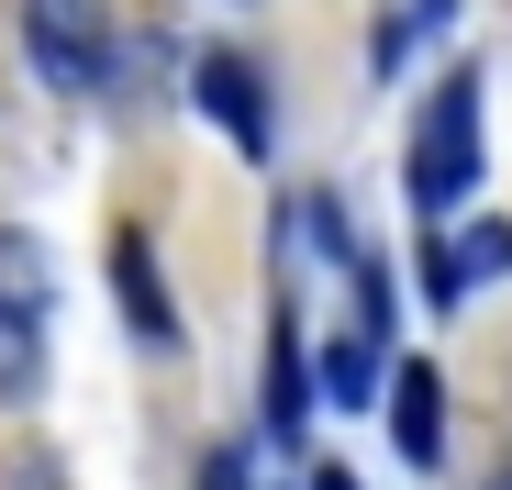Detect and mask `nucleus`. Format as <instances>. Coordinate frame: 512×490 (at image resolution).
I'll list each match as a JSON object with an SVG mask.
<instances>
[{
	"label": "nucleus",
	"instance_id": "6",
	"mask_svg": "<svg viewBox=\"0 0 512 490\" xmlns=\"http://www.w3.org/2000/svg\"><path fill=\"white\" fill-rule=\"evenodd\" d=\"M112 301H123V323H134L145 346H167V335H179V301H167V279H156V245H145L134 223L112 234Z\"/></svg>",
	"mask_w": 512,
	"mask_h": 490
},
{
	"label": "nucleus",
	"instance_id": "15",
	"mask_svg": "<svg viewBox=\"0 0 512 490\" xmlns=\"http://www.w3.org/2000/svg\"><path fill=\"white\" fill-rule=\"evenodd\" d=\"M490 490H512V468H501V479H490Z\"/></svg>",
	"mask_w": 512,
	"mask_h": 490
},
{
	"label": "nucleus",
	"instance_id": "3",
	"mask_svg": "<svg viewBox=\"0 0 512 490\" xmlns=\"http://www.w3.org/2000/svg\"><path fill=\"white\" fill-rule=\"evenodd\" d=\"M190 90H201V112L234 134V156H268V145H279L268 78H256V56H245V45H201V56H190Z\"/></svg>",
	"mask_w": 512,
	"mask_h": 490
},
{
	"label": "nucleus",
	"instance_id": "2",
	"mask_svg": "<svg viewBox=\"0 0 512 490\" xmlns=\"http://www.w3.org/2000/svg\"><path fill=\"white\" fill-rule=\"evenodd\" d=\"M23 56L45 67V90L101 101L112 90V12L101 0H23Z\"/></svg>",
	"mask_w": 512,
	"mask_h": 490
},
{
	"label": "nucleus",
	"instance_id": "13",
	"mask_svg": "<svg viewBox=\"0 0 512 490\" xmlns=\"http://www.w3.org/2000/svg\"><path fill=\"white\" fill-rule=\"evenodd\" d=\"M412 23H457V0H412Z\"/></svg>",
	"mask_w": 512,
	"mask_h": 490
},
{
	"label": "nucleus",
	"instance_id": "7",
	"mask_svg": "<svg viewBox=\"0 0 512 490\" xmlns=\"http://www.w3.org/2000/svg\"><path fill=\"white\" fill-rule=\"evenodd\" d=\"M379 379H390L379 335H334V346L312 357V390H323V401H346V413H368V401H379Z\"/></svg>",
	"mask_w": 512,
	"mask_h": 490
},
{
	"label": "nucleus",
	"instance_id": "9",
	"mask_svg": "<svg viewBox=\"0 0 512 490\" xmlns=\"http://www.w3.org/2000/svg\"><path fill=\"white\" fill-rule=\"evenodd\" d=\"M45 390V312L0 301V401H34Z\"/></svg>",
	"mask_w": 512,
	"mask_h": 490
},
{
	"label": "nucleus",
	"instance_id": "12",
	"mask_svg": "<svg viewBox=\"0 0 512 490\" xmlns=\"http://www.w3.org/2000/svg\"><path fill=\"white\" fill-rule=\"evenodd\" d=\"M12 490H67V479H56V457H45V446H23V457H12Z\"/></svg>",
	"mask_w": 512,
	"mask_h": 490
},
{
	"label": "nucleus",
	"instance_id": "5",
	"mask_svg": "<svg viewBox=\"0 0 512 490\" xmlns=\"http://www.w3.org/2000/svg\"><path fill=\"white\" fill-rule=\"evenodd\" d=\"M512 268V223H468V234H435V245H423V301H468L479 279H501Z\"/></svg>",
	"mask_w": 512,
	"mask_h": 490
},
{
	"label": "nucleus",
	"instance_id": "8",
	"mask_svg": "<svg viewBox=\"0 0 512 490\" xmlns=\"http://www.w3.org/2000/svg\"><path fill=\"white\" fill-rule=\"evenodd\" d=\"M301 413H312V357H301L290 312H279V323H268V435L290 446V435H301Z\"/></svg>",
	"mask_w": 512,
	"mask_h": 490
},
{
	"label": "nucleus",
	"instance_id": "11",
	"mask_svg": "<svg viewBox=\"0 0 512 490\" xmlns=\"http://www.w3.org/2000/svg\"><path fill=\"white\" fill-rule=\"evenodd\" d=\"M201 490H245V446H201Z\"/></svg>",
	"mask_w": 512,
	"mask_h": 490
},
{
	"label": "nucleus",
	"instance_id": "10",
	"mask_svg": "<svg viewBox=\"0 0 512 490\" xmlns=\"http://www.w3.org/2000/svg\"><path fill=\"white\" fill-rule=\"evenodd\" d=\"M0 301H12V312H45V301H56V257H45V234H12V223H0Z\"/></svg>",
	"mask_w": 512,
	"mask_h": 490
},
{
	"label": "nucleus",
	"instance_id": "1",
	"mask_svg": "<svg viewBox=\"0 0 512 490\" xmlns=\"http://www.w3.org/2000/svg\"><path fill=\"white\" fill-rule=\"evenodd\" d=\"M401 190L423 223H446L468 190H479V67H446L423 90V123H412V156H401Z\"/></svg>",
	"mask_w": 512,
	"mask_h": 490
},
{
	"label": "nucleus",
	"instance_id": "4",
	"mask_svg": "<svg viewBox=\"0 0 512 490\" xmlns=\"http://www.w3.org/2000/svg\"><path fill=\"white\" fill-rule=\"evenodd\" d=\"M390 446L412 468H446V379H435V357H390Z\"/></svg>",
	"mask_w": 512,
	"mask_h": 490
},
{
	"label": "nucleus",
	"instance_id": "14",
	"mask_svg": "<svg viewBox=\"0 0 512 490\" xmlns=\"http://www.w3.org/2000/svg\"><path fill=\"white\" fill-rule=\"evenodd\" d=\"M312 490H357V479H346V468H323V479H312Z\"/></svg>",
	"mask_w": 512,
	"mask_h": 490
}]
</instances>
